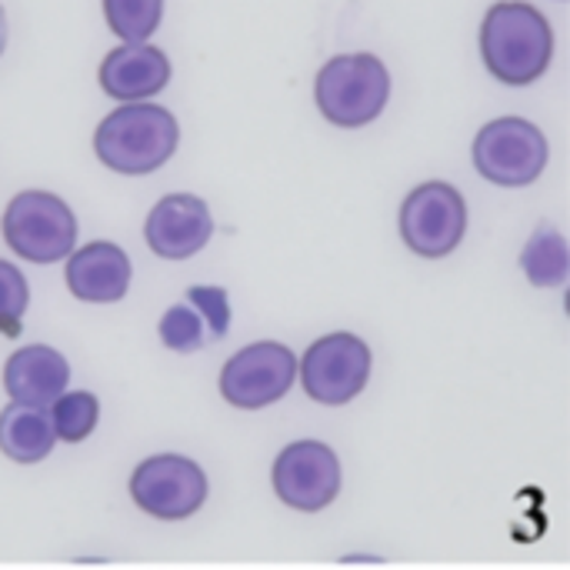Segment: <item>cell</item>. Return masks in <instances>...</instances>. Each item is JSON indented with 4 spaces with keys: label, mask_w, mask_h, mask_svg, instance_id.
<instances>
[{
    "label": "cell",
    "mask_w": 570,
    "mask_h": 570,
    "mask_svg": "<svg viewBox=\"0 0 570 570\" xmlns=\"http://www.w3.org/2000/svg\"><path fill=\"white\" fill-rule=\"evenodd\" d=\"M554 57L551 20L528 0H498L481 23V60L494 80L528 87L541 80Z\"/></svg>",
    "instance_id": "cell-1"
},
{
    "label": "cell",
    "mask_w": 570,
    "mask_h": 570,
    "mask_svg": "<svg viewBox=\"0 0 570 570\" xmlns=\"http://www.w3.org/2000/svg\"><path fill=\"white\" fill-rule=\"evenodd\" d=\"M180 144L177 117L160 104H124L110 110L94 130L97 160L124 177L160 170Z\"/></svg>",
    "instance_id": "cell-2"
},
{
    "label": "cell",
    "mask_w": 570,
    "mask_h": 570,
    "mask_svg": "<svg viewBox=\"0 0 570 570\" xmlns=\"http://www.w3.org/2000/svg\"><path fill=\"white\" fill-rule=\"evenodd\" d=\"M314 100L334 127H367L391 100V70L374 53H337L317 70Z\"/></svg>",
    "instance_id": "cell-3"
},
{
    "label": "cell",
    "mask_w": 570,
    "mask_h": 570,
    "mask_svg": "<svg viewBox=\"0 0 570 570\" xmlns=\"http://www.w3.org/2000/svg\"><path fill=\"white\" fill-rule=\"evenodd\" d=\"M7 247L30 264H57L73 254L77 217L70 204L50 190H20L0 220Z\"/></svg>",
    "instance_id": "cell-4"
},
{
    "label": "cell",
    "mask_w": 570,
    "mask_h": 570,
    "mask_svg": "<svg viewBox=\"0 0 570 570\" xmlns=\"http://www.w3.org/2000/svg\"><path fill=\"white\" fill-rule=\"evenodd\" d=\"M474 167L498 187H531L551 157L548 137L524 117H494L484 124L471 147Z\"/></svg>",
    "instance_id": "cell-5"
},
{
    "label": "cell",
    "mask_w": 570,
    "mask_h": 570,
    "mask_svg": "<svg viewBox=\"0 0 570 570\" xmlns=\"http://www.w3.org/2000/svg\"><path fill=\"white\" fill-rule=\"evenodd\" d=\"M401 240L417 257L438 261L461 247L468 234V204L464 194L448 180L417 184L401 204Z\"/></svg>",
    "instance_id": "cell-6"
},
{
    "label": "cell",
    "mask_w": 570,
    "mask_h": 570,
    "mask_svg": "<svg viewBox=\"0 0 570 570\" xmlns=\"http://www.w3.org/2000/svg\"><path fill=\"white\" fill-rule=\"evenodd\" d=\"M371 347L351 334V331H334L317 337L304 357L297 361V377L304 384V394L324 407H341L351 404L371 381Z\"/></svg>",
    "instance_id": "cell-7"
},
{
    "label": "cell",
    "mask_w": 570,
    "mask_h": 570,
    "mask_svg": "<svg viewBox=\"0 0 570 570\" xmlns=\"http://www.w3.org/2000/svg\"><path fill=\"white\" fill-rule=\"evenodd\" d=\"M297 381V354L281 341H257L240 347L220 367V397L237 411H261L287 397Z\"/></svg>",
    "instance_id": "cell-8"
},
{
    "label": "cell",
    "mask_w": 570,
    "mask_h": 570,
    "mask_svg": "<svg viewBox=\"0 0 570 570\" xmlns=\"http://www.w3.org/2000/svg\"><path fill=\"white\" fill-rule=\"evenodd\" d=\"M207 474L184 454H154L130 474L134 504L157 521H187L207 501Z\"/></svg>",
    "instance_id": "cell-9"
},
{
    "label": "cell",
    "mask_w": 570,
    "mask_h": 570,
    "mask_svg": "<svg viewBox=\"0 0 570 570\" xmlns=\"http://www.w3.org/2000/svg\"><path fill=\"white\" fill-rule=\"evenodd\" d=\"M271 484L281 504L301 514H317L331 508L341 494L344 471L331 444L324 441H294L287 444L274 468H271Z\"/></svg>",
    "instance_id": "cell-10"
},
{
    "label": "cell",
    "mask_w": 570,
    "mask_h": 570,
    "mask_svg": "<svg viewBox=\"0 0 570 570\" xmlns=\"http://www.w3.org/2000/svg\"><path fill=\"white\" fill-rule=\"evenodd\" d=\"M210 237L214 217L207 200L197 194H167L150 207L144 220V240L164 261H187L200 254Z\"/></svg>",
    "instance_id": "cell-11"
},
{
    "label": "cell",
    "mask_w": 570,
    "mask_h": 570,
    "mask_svg": "<svg viewBox=\"0 0 570 570\" xmlns=\"http://www.w3.org/2000/svg\"><path fill=\"white\" fill-rule=\"evenodd\" d=\"M97 80L107 97L144 104L170 83V57L154 43H120L104 57Z\"/></svg>",
    "instance_id": "cell-12"
},
{
    "label": "cell",
    "mask_w": 570,
    "mask_h": 570,
    "mask_svg": "<svg viewBox=\"0 0 570 570\" xmlns=\"http://www.w3.org/2000/svg\"><path fill=\"white\" fill-rule=\"evenodd\" d=\"M63 281L83 304H114L130 287V257L114 240H90L67 257Z\"/></svg>",
    "instance_id": "cell-13"
},
{
    "label": "cell",
    "mask_w": 570,
    "mask_h": 570,
    "mask_svg": "<svg viewBox=\"0 0 570 570\" xmlns=\"http://www.w3.org/2000/svg\"><path fill=\"white\" fill-rule=\"evenodd\" d=\"M70 384V364L47 344L20 347L3 364V391L13 404L50 407Z\"/></svg>",
    "instance_id": "cell-14"
},
{
    "label": "cell",
    "mask_w": 570,
    "mask_h": 570,
    "mask_svg": "<svg viewBox=\"0 0 570 570\" xmlns=\"http://www.w3.org/2000/svg\"><path fill=\"white\" fill-rule=\"evenodd\" d=\"M57 438L47 407L7 404L0 411V454L13 464H40L53 451Z\"/></svg>",
    "instance_id": "cell-15"
},
{
    "label": "cell",
    "mask_w": 570,
    "mask_h": 570,
    "mask_svg": "<svg viewBox=\"0 0 570 570\" xmlns=\"http://www.w3.org/2000/svg\"><path fill=\"white\" fill-rule=\"evenodd\" d=\"M521 271L534 287H561L570 271L564 234L551 224H541L521 250Z\"/></svg>",
    "instance_id": "cell-16"
},
{
    "label": "cell",
    "mask_w": 570,
    "mask_h": 570,
    "mask_svg": "<svg viewBox=\"0 0 570 570\" xmlns=\"http://www.w3.org/2000/svg\"><path fill=\"white\" fill-rule=\"evenodd\" d=\"M50 428L53 438L63 444H80L94 434L97 421H100V401L90 391H63L50 407Z\"/></svg>",
    "instance_id": "cell-17"
},
{
    "label": "cell",
    "mask_w": 570,
    "mask_h": 570,
    "mask_svg": "<svg viewBox=\"0 0 570 570\" xmlns=\"http://www.w3.org/2000/svg\"><path fill=\"white\" fill-rule=\"evenodd\" d=\"M104 17L124 43H147L164 20V0H104Z\"/></svg>",
    "instance_id": "cell-18"
},
{
    "label": "cell",
    "mask_w": 570,
    "mask_h": 570,
    "mask_svg": "<svg viewBox=\"0 0 570 570\" xmlns=\"http://www.w3.org/2000/svg\"><path fill=\"white\" fill-rule=\"evenodd\" d=\"M27 304H30L27 277L10 261H0V334L3 337L20 334V327H23L20 321L27 314Z\"/></svg>",
    "instance_id": "cell-19"
},
{
    "label": "cell",
    "mask_w": 570,
    "mask_h": 570,
    "mask_svg": "<svg viewBox=\"0 0 570 570\" xmlns=\"http://www.w3.org/2000/svg\"><path fill=\"white\" fill-rule=\"evenodd\" d=\"M164 347L177 351V354H187V351H197L204 344V321L200 314L184 301V304H174L164 317H160V327H157Z\"/></svg>",
    "instance_id": "cell-20"
},
{
    "label": "cell",
    "mask_w": 570,
    "mask_h": 570,
    "mask_svg": "<svg viewBox=\"0 0 570 570\" xmlns=\"http://www.w3.org/2000/svg\"><path fill=\"white\" fill-rule=\"evenodd\" d=\"M187 304L200 314L204 327L210 331V337H224L230 331V301L224 287H190L187 291Z\"/></svg>",
    "instance_id": "cell-21"
},
{
    "label": "cell",
    "mask_w": 570,
    "mask_h": 570,
    "mask_svg": "<svg viewBox=\"0 0 570 570\" xmlns=\"http://www.w3.org/2000/svg\"><path fill=\"white\" fill-rule=\"evenodd\" d=\"M7 50V13H3V7H0V53Z\"/></svg>",
    "instance_id": "cell-22"
}]
</instances>
